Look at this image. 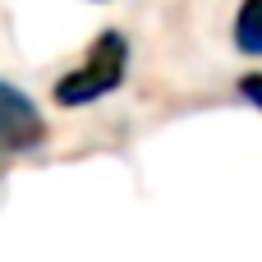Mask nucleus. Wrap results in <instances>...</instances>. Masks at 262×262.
Masks as SVG:
<instances>
[{
    "label": "nucleus",
    "instance_id": "f257e3e1",
    "mask_svg": "<svg viewBox=\"0 0 262 262\" xmlns=\"http://www.w3.org/2000/svg\"><path fill=\"white\" fill-rule=\"evenodd\" d=\"M124 60H129L124 37H120V32H101L97 46H92V55L55 83V101H60V106H88V101L115 92L120 78H124Z\"/></svg>",
    "mask_w": 262,
    "mask_h": 262
},
{
    "label": "nucleus",
    "instance_id": "f03ea898",
    "mask_svg": "<svg viewBox=\"0 0 262 262\" xmlns=\"http://www.w3.org/2000/svg\"><path fill=\"white\" fill-rule=\"evenodd\" d=\"M0 143L9 152H28V147L41 143V115H37V106L18 88H9V83H0Z\"/></svg>",
    "mask_w": 262,
    "mask_h": 262
},
{
    "label": "nucleus",
    "instance_id": "7ed1b4c3",
    "mask_svg": "<svg viewBox=\"0 0 262 262\" xmlns=\"http://www.w3.org/2000/svg\"><path fill=\"white\" fill-rule=\"evenodd\" d=\"M258 0H249L244 5V14H239V51H249V55H258L262 51V37H258Z\"/></svg>",
    "mask_w": 262,
    "mask_h": 262
}]
</instances>
